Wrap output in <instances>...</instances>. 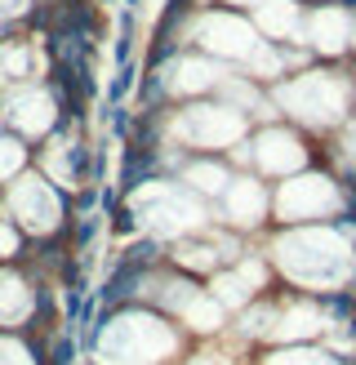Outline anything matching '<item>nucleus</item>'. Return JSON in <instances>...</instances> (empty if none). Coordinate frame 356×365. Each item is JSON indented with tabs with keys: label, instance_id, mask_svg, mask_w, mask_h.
<instances>
[{
	"label": "nucleus",
	"instance_id": "9",
	"mask_svg": "<svg viewBox=\"0 0 356 365\" xmlns=\"http://www.w3.org/2000/svg\"><path fill=\"white\" fill-rule=\"evenodd\" d=\"M303 31H308V41L316 53H343L352 45V31H356V18L347 5H320L312 9L308 18H303Z\"/></svg>",
	"mask_w": 356,
	"mask_h": 365
},
{
	"label": "nucleus",
	"instance_id": "2",
	"mask_svg": "<svg viewBox=\"0 0 356 365\" xmlns=\"http://www.w3.org/2000/svg\"><path fill=\"white\" fill-rule=\"evenodd\" d=\"M169 352H174V330L160 325L156 317H142V312L112 321L98 343L103 365H160Z\"/></svg>",
	"mask_w": 356,
	"mask_h": 365
},
{
	"label": "nucleus",
	"instance_id": "16",
	"mask_svg": "<svg viewBox=\"0 0 356 365\" xmlns=\"http://www.w3.org/2000/svg\"><path fill=\"white\" fill-rule=\"evenodd\" d=\"M178 312H183V321L192 325V330H201V334H209V330H219V325H223V303L214 299V294H192Z\"/></svg>",
	"mask_w": 356,
	"mask_h": 365
},
{
	"label": "nucleus",
	"instance_id": "14",
	"mask_svg": "<svg viewBox=\"0 0 356 365\" xmlns=\"http://www.w3.org/2000/svg\"><path fill=\"white\" fill-rule=\"evenodd\" d=\"M303 23V14L294 0H258L254 5V27L263 36H272V41H281V36H294Z\"/></svg>",
	"mask_w": 356,
	"mask_h": 365
},
{
	"label": "nucleus",
	"instance_id": "18",
	"mask_svg": "<svg viewBox=\"0 0 356 365\" xmlns=\"http://www.w3.org/2000/svg\"><path fill=\"white\" fill-rule=\"evenodd\" d=\"M219 94L227 107H236V112H258V116H276V112H267V103L254 85H245V81H219Z\"/></svg>",
	"mask_w": 356,
	"mask_h": 365
},
{
	"label": "nucleus",
	"instance_id": "17",
	"mask_svg": "<svg viewBox=\"0 0 356 365\" xmlns=\"http://www.w3.org/2000/svg\"><path fill=\"white\" fill-rule=\"evenodd\" d=\"M214 85H219V67H214V63H205V58L178 63V76H174L178 94H201V89H214Z\"/></svg>",
	"mask_w": 356,
	"mask_h": 365
},
{
	"label": "nucleus",
	"instance_id": "22",
	"mask_svg": "<svg viewBox=\"0 0 356 365\" xmlns=\"http://www.w3.org/2000/svg\"><path fill=\"white\" fill-rule=\"evenodd\" d=\"M27 165V152H23V143H18V138H0V178H14L18 170H23Z\"/></svg>",
	"mask_w": 356,
	"mask_h": 365
},
{
	"label": "nucleus",
	"instance_id": "1",
	"mask_svg": "<svg viewBox=\"0 0 356 365\" xmlns=\"http://www.w3.org/2000/svg\"><path fill=\"white\" fill-rule=\"evenodd\" d=\"M276 263L290 281L330 294L352 277V250L330 227H298L276 241Z\"/></svg>",
	"mask_w": 356,
	"mask_h": 365
},
{
	"label": "nucleus",
	"instance_id": "7",
	"mask_svg": "<svg viewBox=\"0 0 356 365\" xmlns=\"http://www.w3.org/2000/svg\"><path fill=\"white\" fill-rule=\"evenodd\" d=\"M142 200H152L147 223L160 236H183V232H196L205 223V210L178 187H152V192H142Z\"/></svg>",
	"mask_w": 356,
	"mask_h": 365
},
{
	"label": "nucleus",
	"instance_id": "13",
	"mask_svg": "<svg viewBox=\"0 0 356 365\" xmlns=\"http://www.w3.org/2000/svg\"><path fill=\"white\" fill-rule=\"evenodd\" d=\"M258 285H263V263L245 259L236 272H219V281H214V299H219L223 307H245Z\"/></svg>",
	"mask_w": 356,
	"mask_h": 365
},
{
	"label": "nucleus",
	"instance_id": "15",
	"mask_svg": "<svg viewBox=\"0 0 356 365\" xmlns=\"http://www.w3.org/2000/svg\"><path fill=\"white\" fill-rule=\"evenodd\" d=\"M31 312V289L14 277V272H0V321L5 325H18Z\"/></svg>",
	"mask_w": 356,
	"mask_h": 365
},
{
	"label": "nucleus",
	"instance_id": "3",
	"mask_svg": "<svg viewBox=\"0 0 356 365\" xmlns=\"http://www.w3.org/2000/svg\"><path fill=\"white\" fill-rule=\"evenodd\" d=\"M276 107L303 125H338L347 116V85L325 71H303L276 89Z\"/></svg>",
	"mask_w": 356,
	"mask_h": 365
},
{
	"label": "nucleus",
	"instance_id": "24",
	"mask_svg": "<svg viewBox=\"0 0 356 365\" xmlns=\"http://www.w3.org/2000/svg\"><path fill=\"white\" fill-rule=\"evenodd\" d=\"M0 365H31V356L18 343H0Z\"/></svg>",
	"mask_w": 356,
	"mask_h": 365
},
{
	"label": "nucleus",
	"instance_id": "19",
	"mask_svg": "<svg viewBox=\"0 0 356 365\" xmlns=\"http://www.w3.org/2000/svg\"><path fill=\"white\" fill-rule=\"evenodd\" d=\"M183 182H187L192 192H205V196H223L231 178H227V170H223V165H209V160H201V165H187Z\"/></svg>",
	"mask_w": 356,
	"mask_h": 365
},
{
	"label": "nucleus",
	"instance_id": "5",
	"mask_svg": "<svg viewBox=\"0 0 356 365\" xmlns=\"http://www.w3.org/2000/svg\"><path fill=\"white\" fill-rule=\"evenodd\" d=\"M343 210V192L325 174H290V182L276 192V214L285 223H320Z\"/></svg>",
	"mask_w": 356,
	"mask_h": 365
},
{
	"label": "nucleus",
	"instance_id": "27",
	"mask_svg": "<svg viewBox=\"0 0 356 365\" xmlns=\"http://www.w3.org/2000/svg\"><path fill=\"white\" fill-rule=\"evenodd\" d=\"M192 365H223L219 356H201V361H192Z\"/></svg>",
	"mask_w": 356,
	"mask_h": 365
},
{
	"label": "nucleus",
	"instance_id": "12",
	"mask_svg": "<svg viewBox=\"0 0 356 365\" xmlns=\"http://www.w3.org/2000/svg\"><path fill=\"white\" fill-rule=\"evenodd\" d=\"M5 112L23 134H45L53 125V103H49L45 89H9Z\"/></svg>",
	"mask_w": 356,
	"mask_h": 365
},
{
	"label": "nucleus",
	"instance_id": "23",
	"mask_svg": "<svg viewBox=\"0 0 356 365\" xmlns=\"http://www.w3.org/2000/svg\"><path fill=\"white\" fill-rule=\"evenodd\" d=\"M267 365H338V361H334V356H325V352H312V348H290V352L272 356Z\"/></svg>",
	"mask_w": 356,
	"mask_h": 365
},
{
	"label": "nucleus",
	"instance_id": "6",
	"mask_svg": "<svg viewBox=\"0 0 356 365\" xmlns=\"http://www.w3.org/2000/svg\"><path fill=\"white\" fill-rule=\"evenodd\" d=\"M5 210H9L27 232L45 236V232L58 227V218H63V200H58V192H53L45 178L27 174V178H14V187H9V196H5Z\"/></svg>",
	"mask_w": 356,
	"mask_h": 365
},
{
	"label": "nucleus",
	"instance_id": "4",
	"mask_svg": "<svg viewBox=\"0 0 356 365\" xmlns=\"http://www.w3.org/2000/svg\"><path fill=\"white\" fill-rule=\"evenodd\" d=\"M174 138L187 143V148H231V143L245 138V112L227 103H201V107H187V112H178L174 120Z\"/></svg>",
	"mask_w": 356,
	"mask_h": 365
},
{
	"label": "nucleus",
	"instance_id": "11",
	"mask_svg": "<svg viewBox=\"0 0 356 365\" xmlns=\"http://www.w3.org/2000/svg\"><path fill=\"white\" fill-rule=\"evenodd\" d=\"M263 210H267V192H263L258 178H231V182H227V192H223V214H227V223L254 227L258 218H263Z\"/></svg>",
	"mask_w": 356,
	"mask_h": 365
},
{
	"label": "nucleus",
	"instance_id": "10",
	"mask_svg": "<svg viewBox=\"0 0 356 365\" xmlns=\"http://www.w3.org/2000/svg\"><path fill=\"white\" fill-rule=\"evenodd\" d=\"M249 156H254V165L263 174H294V170L308 165V148L290 130H263L254 138V152Z\"/></svg>",
	"mask_w": 356,
	"mask_h": 365
},
{
	"label": "nucleus",
	"instance_id": "21",
	"mask_svg": "<svg viewBox=\"0 0 356 365\" xmlns=\"http://www.w3.org/2000/svg\"><path fill=\"white\" fill-rule=\"evenodd\" d=\"M223 250H227L223 241H214V245H196V241H187V245H178V263H183V267H214ZM223 259H227V254H223Z\"/></svg>",
	"mask_w": 356,
	"mask_h": 365
},
{
	"label": "nucleus",
	"instance_id": "20",
	"mask_svg": "<svg viewBox=\"0 0 356 365\" xmlns=\"http://www.w3.org/2000/svg\"><path fill=\"white\" fill-rule=\"evenodd\" d=\"M31 76V49L27 45H0V85H14Z\"/></svg>",
	"mask_w": 356,
	"mask_h": 365
},
{
	"label": "nucleus",
	"instance_id": "25",
	"mask_svg": "<svg viewBox=\"0 0 356 365\" xmlns=\"http://www.w3.org/2000/svg\"><path fill=\"white\" fill-rule=\"evenodd\" d=\"M0 254H5V259H9V254H18V232L9 227V218L0 223Z\"/></svg>",
	"mask_w": 356,
	"mask_h": 365
},
{
	"label": "nucleus",
	"instance_id": "8",
	"mask_svg": "<svg viewBox=\"0 0 356 365\" xmlns=\"http://www.w3.org/2000/svg\"><path fill=\"white\" fill-rule=\"evenodd\" d=\"M196 41H201L209 53H223V58H249L258 45V31L236 14H209L196 27Z\"/></svg>",
	"mask_w": 356,
	"mask_h": 365
},
{
	"label": "nucleus",
	"instance_id": "28",
	"mask_svg": "<svg viewBox=\"0 0 356 365\" xmlns=\"http://www.w3.org/2000/svg\"><path fill=\"white\" fill-rule=\"evenodd\" d=\"M236 5H258V0H236Z\"/></svg>",
	"mask_w": 356,
	"mask_h": 365
},
{
	"label": "nucleus",
	"instance_id": "26",
	"mask_svg": "<svg viewBox=\"0 0 356 365\" xmlns=\"http://www.w3.org/2000/svg\"><path fill=\"white\" fill-rule=\"evenodd\" d=\"M31 0H0V14H23Z\"/></svg>",
	"mask_w": 356,
	"mask_h": 365
}]
</instances>
